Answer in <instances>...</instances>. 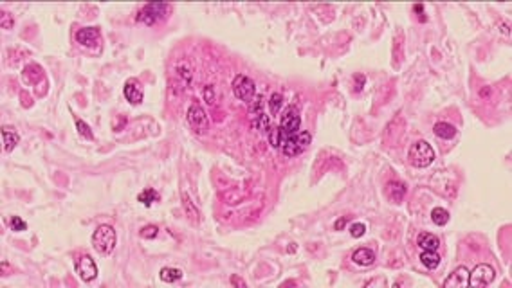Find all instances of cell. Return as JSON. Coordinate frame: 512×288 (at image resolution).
Wrapping results in <instances>:
<instances>
[{
  "label": "cell",
  "mask_w": 512,
  "mask_h": 288,
  "mask_svg": "<svg viewBox=\"0 0 512 288\" xmlns=\"http://www.w3.org/2000/svg\"><path fill=\"white\" fill-rule=\"evenodd\" d=\"M157 232H159V229H157L155 225H146V227L141 231V238L153 239V238H155V236H157Z\"/></svg>",
  "instance_id": "obj_25"
},
{
  "label": "cell",
  "mask_w": 512,
  "mask_h": 288,
  "mask_svg": "<svg viewBox=\"0 0 512 288\" xmlns=\"http://www.w3.org/2000/svg\"><path fill=\"white\" fill-rule=\"evenodd\" d=\"M18 140H20V137H18V133L15 132V128H11V126H4V128H2V142H4L6 152H13L15 146L18 144Z\"/></svg>",
  "instance_id": "obj_14"
},
{
  "label": "cell",
  "mask_w": 512,
  "mask_h": 288,
  "mask_svg": "<svg viewBox=\"0 0 512 288\" xmlns=\"http://www.w3.org/2000/svg\"><path fill=\"white\" fill-rule=\"evenodd\" d=\"M310 140H312V135H310L309 132H296V133H292V135L287 137L280 148H282L283 155L296 157V155H301V153L309 148Z\"/></svg>",
  "instance_id": "obj_3"
},
{
  "label": "cell",
  "mask_w": 512,
  "mask_h": 288,
  "mask_svg": "<svg viewBox=\"0 0 512 288\" xmlns=\"http://www.w3.org/2000/svg\"><path fill=\"white\" fill-rule=\"evenodd\" d=\"M115 243H118V234H115L112 225H100L92 234V247L101 256L112 254V250L115 249Z\"/></svg>",
  "instance_id": "obj_1"
},
{
  "label": "cell",
  "mask_w": 512,
  "mask_h": 288,
  "mask_svg": "<svg viewBox=\"0 0 512 288\" xmlns=\"http://www.w3.org/2000/svg\"><path fill=\"white\" fill-rule=\"evenodd\" d=\"M168 11H170L168 4H162V2H152V4H146L145 8L139 11L137 22L145 23V26H155V23H159L162 18H166Z\"/></svg>",
  "instance_id": "obj_4"
},
{
  "label": "cell",
  "mask_w": 512,
  "mask_h": 288,
  "mask_svg": "<svg viewBox=\"0 0 512 288\" xmlns=\"http://www.w3.org/2000/svg\"><path fill=\"white\" fill-rule=\"evenodd\" d=\"M496 277V272L491 265H478L473 272H469V286H487Z\"/></svg>",
  "instance_id": "obj_7"
},
{
  "label": "cell",
  "mask_w": 512,
  "mask_h": 288,
  "mask_svg": "<svg viewBox=\"0 0 512 288\" xmlns=\"http://www.w3.org/2000/svg\"><path fill=\"white\" fill-rule=\"evenodd\" d=\"M182 270L180 269H175V267H165V269H161V272H159V277H161V281H165V283H177V281H180L182 279Z\"/></svg>",
  "instance_id": "obj_17"
},
{
  "label": "cell",
  "mask_w": 512,
  "mask_h": 288,
  "mask_svg": "<svg viewBox=\"0 0 512 288\" xmlns=\"http://www.w3.org/2000/svg\"><path fill=\"white\" fill-rule=\"evenodd\" d=\"M346 222H348V218H346V216H343V218H339V220L336 222V225H334V227H336V231H341V229H344V225H346Z\"/></svg>",
  "instance_id": "obj_28"
},
{
  "label": "cell",
  "mask_w": 512,
  "mask_h": 288,
  "mask_svg": "<svg viewBox=\"0 0 512 288\" xmlns=\"http://www.w3.org/2000/svg\"><path fill=\"white\" fill-rule=\"evenodd\" d=\"M408 159H409V162H411V166L428 167L429 164L435 160V150H433L431 144L426 142V140H417L415 144H411Z\"/></svg>",
  "instance_id": "obj_2"
},
{
  "label": "cell",
  "mask_w": 512,
  "mask_h": 288,
  "mask_svg": "<svg viewBox=\"0 0 512 288\" xmlns=\"http://www.w3.org/2000/svg\"><path fill=\"white\" fill-rule=\"evenodd\" d=\"M299 125H301V119H299V114L296 110H287V114L282 117V123H280V132H282L283 140L287 139L292 133L299 132Z\"/></svg>",
  "instance_id": "obj_10"
},
{
  "label": "cell",
  "mask_w": 512,
  "mask_h": 288,
  "mask_svg": "<svg viewBox=\"0 0 512 288\" xmlns=\"http://www.w3.org/2000/svg\"><path fill=\"white\" fill-rule=\"evenodd\" d=\"M188 125L191 126V130L197 133V135H206L207 130H210V119H207V114L199 103H193V105L188 108Z\"/></svg>",
  "instance_id": "obj_5"
},
{
  "label": "cell",
  "mask_w": 512,
  "mask_h": 288,
  "mask_svg": "<svg viewBox=\"0 0 512 288\" xmlns=\"http://www.w3.org/2000/svg\"><path fill=\"white\" fill-rule=\"evenodd\" d=\"M76 128H78V133H80L81 137H85V139H88V140L94 139V135H92V132H90V126H88L87 123H83V121H80V119H78V121H76Z\"/></svg>",
  "instance_id": "obj_23"
},
{
  "label": "cell",
  "mask_w": 512,
  "mask_h": 288,
  "mask_svg": "<svg viewBox=\"0 0 512 288\" xmlns=\"http://www.w3.org/2000/svg\"><path fill=\"white\" fill-rule=\"evenodd\" d=\"M9 225H11V229L16 232H22L27 229V224L20 218V216H11V218H9Z\"/></svg>",
  "instance_id": "obj_24"
},
{
  "label": "cell",
  "mask_w": 512,
  "mask_h": 288,
  "mask_svg": "<svg viewBox=\"0 0 512 288\" xmlns=\"http://www.w3.org/2000/svg\"><path fill=\"white\" fill-rule=\"evenodd\" d=\"M76 272H78V276H80V279L85 281V283L94 281L96 277H98V274H100L98 272V265H96V261L92 259V256H88V254L78 258Z\"/></svg>",
  "instance_id": "obj_8"
},
{
  "label": "cell",
  "mask_w": 512,
  "mask_h": 288,
  "mask_svg": "<svg viewBox=\"0 0 512 288\" xmlns=\"http://www.w3.org/2000/svg\"><path fill=\"white\" fill-rule=\"evenodd\" d=\"M76 42L88 49H96L101 43V33L98 27H83L76 33Z\"/></svg>",
  "instance_id": "obj_9"
},
{
  "label": "cell",
  "mask_w": 512,
  "mask_h": 288,
  "mask_svg": "<svg viewBox=\"0 0 512 288\" xmlns=\"http://www.w3.org/2000/svg\"><path fill=\"white\" fill-rule=\"evenodd\" d=\"M433 132H435L436 137H440V139H444V140L455 139L456 137V128L453 125H449V123H436V125L433 126Z\"/></svg>",
  "instance_id": "obj_15"
},
{
  "label": "cell",
  "mask_w": 512,
  "mask_h": 288,
  "mask_svg": "<svg viewBox=\"0 0 512 288\" xmlns=\"http://www.w3.org/2000/svg\"><path fill=\"white\" fill-rule=\"evenodd\" d=\"M421 261H422V265H424L426 269L433 270V269H436V267L440 265V256L436 254V250H422Z\"/></svg>",
  "instance_id": "obj_18"
},
{
  "label": "cell",
  "mask_w": 512,
  "mask_h": 288,
  "mask_svg": "<svg viewBox=\"0 0 512 288\" xmlns=\"http://www.w3.org/2000/svg\"><path fill=\"white\" fill-rule=\"evenodd\" d=\"M233 94L237 95V99L245 103H251L254 99L256 94V85L251 78L244 76V74H238L233 80Z\"/></svg>",
  "instance_id": "obj_6"
},
{
  "label": "cell",
  "mask_w": 512,
  "mask_h": 288,
  "mask_svg": "<svg viewBox=\"0 0 512 288\" xmlns=\"http://www.w3.org/2000/svg\"><path fill=\"white\" fill-rule=\"evenodd\" d=\"M125 98H126V101H130L132 105H139V103L143 101V88L139 87L135 81H128V83L125 85Z\"/></svg>",
  "instance_id": "obj_13"
},
{
  "label": "cell",
  "mask_w": 512,
  "mask_h": 288,
  "mask_svg": "<svg viewBox=\"0 0 512 288\" xmlns=\"http://www.w3.org/2000/svg\"><path fill=\"white\" fill-rule=\"evenodd\" d=\"M282 106H283V95L276 92V94L271 95V101H269V108H271V114H278Z\"/></svg>",
  "instance_id": "obj_22"
},
{
  "label": "cell",
  "mask_w": 512,
  "mask_h": 288,
  "mask_svg": "<svg viewBox=\"0 0 512 288\" xmlns=\"http://www.w3.org/2000/svg\"><path fill=\"white\" fill-rule=\"evenodd\" d=\"M364 232H366V225L364 224H354L350 227V234L354 238H361V236H364Z\"/></svg>",
  "instance_id": "obj_26"
},
{
  "label": "cell",
  "mask_w": 512,
  "mask_h": 288,
  "mask_svg": "<svg viewBox=\"0 0 512 288\" xmlns=\"http://www.w3.org/2000/svg\"><path fill=\"white\" fill-rule=\"evenodd\" d=\"M386 191H388V197H390L391 202H401L402 198L406 197V186L401 182H390Z\"/></svg>",
  "instance_id": "obj_19"
},
{
  "label": "cell",
  "mask_w": 512,
  "mask_h": 288,
  "mask_svg": "<svg viewBox=\"0 0 512 288\" xmlns=\"http://www.w3.org/2000/svg\"><path fill=\"white\" fill-rule=\"evenodd\" d=\"M431 220H433V224H436L438 227H444V225L449 222V212L444 207H435L431 211Z\"/></svg>",
  "instance_id": "obj_20"
},
{
  "label": "cell",
  "mask_w": 512,
  "mask_h": 288,
  "mask_svg": "<svg viewBox=\"0 0 512 288\" xmlns=\"http://www.w3.org/2000/svg\"><path fill=\"white\" fill-rule=\"evenodd\" d=\"M137 200L141 202L143 205H146V207H150V205H152L153 202H157V200H159V193H157L155 189H145V191H143V193H139Z\"/></svg>",
  "instance_id": "obj_21"
},
{
  "label": "cell",
  "mask_w": 512,
  "mask_h": 288,
  "mask_svg": "<svg viewBox=\"0 0 512 288\" xmlns=\"http://www.w3.org/2000/svg\"><path fill=\"white\" fill-rule=\"evenodd\" d=\"M0 18H2V29H11V27H13V23H15V20H13V16L9 15V13H6V11H2V15H0Z\"/></svg>",
  "instance_id": "obj_27"
},
{
  "label": "cell",
  "mask_w": 512,
  "mask_h": 288,
  "mask_svg": "<svg viewBox=\"0 0 512 288\" xmlns=\"http://www.w3.org/2000/svg\"><path fill=\"white\" fill-rule=\"evenodd\" d=\"M415 11H417L418 13V15H421V20H422V22H424V8H422V6L421 4H418V6H415Z\"/></svg>",
  "instance_id": "obj_29"
},
{
  "label": "cell",
  "mask_w": 512,
  "mask_h": 288,
  "mask_svg": "<svg viewBox=\"0 0 512 288\" xmlns=\"http://www.w3.org/2000/svg\"><path fill=\"white\" fill-rule=\"evenodd\" d=\"M418 247H421L422 250H438L440 239L436 238L435 234H431V232H422V234L418 236Z\"/></svg>",
  "instance_id": "obj_16"
},
{
  "label": "cell",
  "mask_w": 512,
  "mask_h": 288,
  "mask_svg": "<svg viewBox=\"0 0 512 288\" xmlns=\"http://www.w3.org/2000/svg\"><path fill=\"white\" fill-rule=\"evenodd\" d=\"M352 261L356 263V265H361V267H370V265H374V261H375L374 250L366 249V247H363V249H357L356 252L352 254Z\"/></svg>",
  "instance_id": "obj_12"
},
{
  "label": "cell",
  "mask_w": 512,
  "mask_h": 288,
  "mask_svg": "<svg viewBox=\"0 0 512 288\" xmlns=\"http://www.w3.org/2000/svg\"><path fill=\"white\" fill-rule=\"evenodd\" d=\"M444 286L446 288H453V286L466 288V286H469V270H467L466 267H458V269H456L451 276L444 281Z\"/></svg>",
  "instance_id": "obj_11"
},
{
  "label": "cell",
  "mask_w": 512,
  "mask_h": 288,
  "mask_svg": "<svg viewBox=\"0 0 512 288\" xmlns=\"http://www.w3.org/2000/svg\"><path fill=\"white\" fill-rule=\"evenodd\" d=\"M231 281H233L235 284H240V286H245V283H244V281H240V279H238L237 276H233V279H231Z\"/></svg>",
  "instance_id": "obj_30"
}]
</instances>
